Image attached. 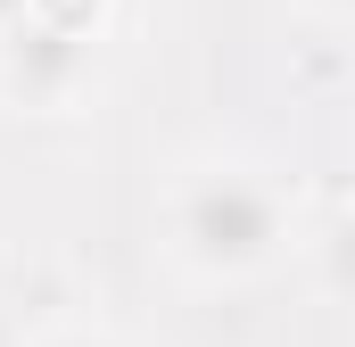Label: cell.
Returning a JSON list of instances; mask_svg holds the SVG:
<instances>
[{
    "label": "cell",
    "mask_w": 355,
    "mask_h": 347,
    "mask_svg": "<svg viewBox=\"0 0 355 347\" xmlns=\"http://www.w3.org/2000/svg\"><path fill=\"white\" fill-rule=\"evenodd\" d=\"M25 347H116V339H107V331H75V323H67V331H33Z\"/></svg>",
    "instance_id": "obj_5"
},
{
    "label": "cell",
    "mask_w": 355,
    "mask_h": 347,
    "mask_svg": "<svg viewBox=\"0 0 355 347\" xmlns=\"http://www.w3.org/2000/svg\"><path fill=\"white\" fill-rule=\"evenodd\" d=\"M281 240H289L281 190L248 166H190L166 198V248L198 281H248L281 257Z\"/></svg>",
    "instance_id": "obj_1"
},
{
    "label": "cell",
    "mask_w": 355,
    "mask_h": 347,
    "mask_svg": "<svg viewBox=\"0 0 355 347\" xmlns=\"http://www.w3.org/2000/svg\"><path fill=\"white\" fill-rule=\"evenodd\" d=\"M331 8H355V0H331Z\"/></svg>",
    "instance_id": "obj_7"
},
{
    "label": "cell",
    "mask_w": 355,
    "mask_h": 347,
    "mask_svg": "<svg viewBox=\"0 0 355 347\" xmlns=\"http://www.w3.org/2000/svg\"><path fill=\"white\" fill-rule=\"evenodd\" d=\"M83 83H91V42L83 33L50 25V17H33V8L0 33V91H8L17 108H75Z\"/></svg>",
    "instance_id": "obj_2"
},
{
    "label": "cell",
    "mask_w": 355,
    "mask_h": 347,
    "mask_svg": "<svg viewBox=\"0 0 355 347\" xmlns=\"http://www.w3.org/2000/svg\"><path fill=\"white\" fill-rule=\"evenodd\" d=\"M99 8H107V0H33V17H50V25H67V33H99Z\"/></svg>",
    "instance_id": "obj_4"
},
{
    "label": "cell",
    "mask_w": 355,
    "mask_h": 347,
    "mask_svg": "<svg viewBox=\"0 0 355 347\" xmlns=\"http://www.w3.org/2000/svg\"><path fill=\"white\" fill-rule=\"evenodd\" d=\"M25 8H33V0H0V33H8V25H17Z\"/></svg>",
    "instance_id": "obj_6"
},
{
    "label": "cell",
    "mask_w": 355,
    "mask_h": 347,
    "mask_svg": "<svg viewBox=\"0 0 355 347\" xmlns=\"http://www.w3.org/2000/svg\"><path fill=\"white\" fill-rule=\"evenodd\" d=\"M314 273L331 298H355V207H339L322 232H314Z\"/></svg>",
    "instance_id": "obj_3"
}]
</instances>
